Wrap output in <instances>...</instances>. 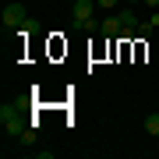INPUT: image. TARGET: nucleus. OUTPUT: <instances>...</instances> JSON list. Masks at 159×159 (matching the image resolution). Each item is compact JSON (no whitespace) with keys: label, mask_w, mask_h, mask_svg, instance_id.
Wrapping results in <instances>:
<instances>
[{"label":"nucleus","mask_w":159,"mask_h":159,"mask_svg":"<svg viewBox=\"0 0 159 159\" xmlns=\"http://www.w3.org/2000/svg\"><path fill=\"white\" fill-rule=\"evenodd\" d=\"M74 32H99V21H96V18H74Z\"/></svg>","instance_id":"4"},{"label":"nucleus","mask_w":159,"mask_h":159,"mask_svg":"<svg viewBox=\"0 0 159 159\" xmlns=\"http://www.w3.org/2000/svg\"><path fill=\"white\" fill-rule=\"evenodd\" d=\"M124 4H142V0H124Z\"/></svg>","instance_id":"12"},{"label":"nucleus","mask_w":159,"mask_h":159,"mask_svg":"<svg viewBox=\"0 0 159 159\" xmlns=\"http://www.w3.org/2000/svg\"><path fill=\"white\" fill-rule=\"evenodd\" d=\"M96 4H99V7H117L120 0H96Z\"/></svg>","instance_id":"9"},{"label":"nucleus","mask_w":159,"mask_h":159,"mask_svg":"<svg viewBox=\"0 0 159 159\" xmlns=\"http://www.w3.org/2000/svg\"><path fill=\"white\" fill-rule=\"evenodd\" d=\"M120 29H124V25H120V18L113 14V18H106V21H99V32L102 35H120Z\"/></svg>","instance_id":"3"},{"label":"nucleus","mask_w":159,"mask_h":159,"mask_svg":"<svg viewBox=\"0 0 159 159\" xmlns=\"http://www.w3.org/2000/svg\"><path fill=\"white\" fill-rule=\"evenodd\" d=\"M92 7H99V4H92V0H74V18H92Z\"/></svg>","instance_id":"5"},{"label":"nucleus","mask_w":159,"mask_h":159,"mask_svg":"<svg viewBox=\"0 0 159 159\" xmlns=\"http://www.w3.org/2000/svg\"><path fill=\"white\" fill-rule=\"evenodd\" d=\"M25 25H29L25 4H7L4 7V29H25Z\"/></svg>","instance_id":"2"},{"label":"nucleus","mask_w":159,"mask_h":159,"mask_svg":"<svg viewBox=\"0 0 159 159\" xmlns=\"http://www.w3.org/2000/svg\"><path fill=\"white\" fill-rule=\"evenodd\" d=\"M142 4H145V7H159V0H142Z\"/></svg>","instance_id":"11"},{"label":"nucleus","mask_w":159,"mask_h":159,"mask_svg":"<svg viewBox=\"0 0 159 159\" xmlns=\"http://www.w3.org/2000/svg\"><path fill=\"white\" fill-rule=\"evenodd\" d=\"M148 21H152V29H159V11H152V14H148Z\"/></svg>","instance_id":"10"},{"label":"nucleus","mask_w":159,"mask_h":159,"mask_svg":"<svg viewBox=\"0 0 159 159\" xmlns=\"http://www.w3.org/2000/svg\"><path fill=\"white\" fill-rule=\"evenodd\" d=\"M0 120H4L7 134H25V131H29V127H25V117L18 113L14 106H0Z\"/></svg>","instance_id":"1"},{"label":"nucleus","mask_w":159,"mask_h":159,"mask_svg":"<svg viewBox=\"0 0 159 159\" xmlns=\"http://www.w3.org/2000/svg\"><path fill=\"white\" fill-rule=\"evenodd\" d=\"M117 18H120V25H124V29H138V25H142V21H138V14L131 11V7H124Z\"/></svg>","instance_id":"6"},{"label":"nucleus","mask_w":159,"mask_h":159,"mask_svg":"<svg viewBox=\"0 0 159 159\" xmlns=\"http://www.w3.org/2000/svg\"><path fill=\"white\" fill-rule=\"evenodd\" d=\"M152 32H156V29H152V21H145V25H138V29H134V35H138V39H148Z\"/></svg>","instance_id":"8"},{"label":"nucleus","mask_w":159,"mask_h":159,"mask_svg":"<svg viewBox=\"0 0 159 159\" xmlns=\"http://www.w3.org/2000/svg\"><path fill=\"white\" fill-rule=\"evenodd\" d=\"M145 131H148L152 138H159V113H148V117H145Z\"/></svg>","instance_id":"7"}]
</instances>
